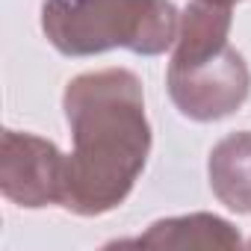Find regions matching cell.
Returning a JSON list of instances; mask_svg holds the SVG:
<instances>
[{
  "mask_svg": "<svg viewBox=\"0 0 251 251\" xmlns=\"http://www.w3.org/2000/svg\"><path fill=\"white\" fill-rule=\"evenodd\" d=\"M210 189L230 213L251 216V130L219 139L207 157Z\"/></svg>",
  "mask_w": 251,
  "mask_h": 251,
  "instance_id": "6",
  "label": "cell"
},
{
  "mask_svg": "<svg viewBox=\"0 0 251 251\" xmlns=\"http://www.w3.org/2000/svg\"><path fill=\"white\" fill-rule=\"evenodd\" d=\"M62 112L74 151L65 154L59 207L92 219L127 201L151 154L142 80L130 68H100L68 80Z\"/></svg>",
  "mask_w": 251,
  "mask_h": 251,
  "instance_id": "1",
  "label": "cell"
},
{
  "mask_svg": "<svg viewBox=\"0 0 251 251\" xmlns=\"http://www.w3.org/2000/svg\"><path fill=\"white\" fill-rule=\"evenodd\" d=\"M121 245H139V248H239V230L213 213H189L154 222L136 239Z\"/></svg>",
  "mask_w": 251,
  "mask_h": 251,
  "instance_id": "5",
  "label": "cell"
},
{
  "mask_svg": "<svg viewBox=\"0 0 251 251\" xmlns=\"http://www.w3.org/2000/svg\"><path fill=\"white\" fill-rule=\"evenodd\" d=\"M172 0H45L42 33L62 56L130 50L160 56L177 39Z\"/></svg>",
  "mask_w": 251,
  "mask_h": 251,
  "instance_id": "3",
  "label": "cell"
},
{
  "mask_svg": "<svg viewBox=\"0 0 251 251\" xmlns=\"http://www.w3.org/2000/svg\"><path fill=\"white\" fill-rule=\"evenodd\" d=\"M248 245H251V242H248Z\"/></svg>",
  "mask_w": 251,
  "mask_h": 251,
  "instance_id": "8",
  "label": "cell"
},
{
  "mask_svg": "<svg viewBox=\"0 0 251 251\" xmlns=\"http://www.w3.org/2000/svg\"><path fill=\"white\" fill-rule=\"evenodd\" d=\"M65 154L36 133L3 130L0 136V192L6 201L39 210L62 201Z\"/></svg>",
  "mask_w": 251,
  "mask_h": 251,
  "instance_id": "4",
  "label": "cell"
},
{
  "mask_svg": "<svg viewBox=\"0 0 251 251\" xmlns=\"http://www.w3.org/2000/svg\"><path fill=\"white\" fill-rule=\"evenodd\" d=\"M213 3H225V6H233V3H242V0H213Z\"/></svg>",
  "mask_w": 251,
  "mask_h": 251,
  "instance_id": "7",
  "label": "cell"
},
{
  "mask_svg": "<svg viewBox=\"0 0 251 251\" xmlns=\"http://www.w3.org/2000/svg\"><path fill=\"white\" fill-rule=\"evenodd\" d=\"M230 9L213 0H189L180 15L166 89L189 121H222L251 95L248 62L227 42L233 24Z\"/></svg>",
  "mask_w": 251,
  "mask_h": 251,
  "instance_id": "2",
  "label": "cell"
}]
</instances>
